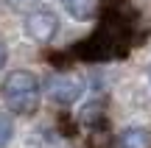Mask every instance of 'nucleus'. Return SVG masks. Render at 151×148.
Wrapping results in <instances>:
<instances>
[{
	"mask_svg": "<svg viewBox=\"0 0 151 148\" xmlns=\"http://www.w3.org/2000/svg\"><path fill=\"white\" fill-rule=\"evenodd\" d=\"M3 98L11 112L34 115L39 109V78L28 70H14L3 81Z\"/></svg>",
	"mask_w": 151,
	"mask_h": 148,
	"instance_id": "nucleus-1",
	"label": "nucleus"
},
{
	"mask_svg": "<svg viewBox=\"0 0 151 148\" xmlns=\"http://www.w3.org/2000/svg\"><path fill=\"white\" fill-rule=\"evenodd\" d=\"M120 45H126V22L123 20H106L92 39L81 42L78 56H84V59H112V56L123 53Z\"/></svg>",
	"mask_w": 151,
	"mask_h": 148,
	"instance_id": "nucleus-2",
	"label": "nucleus"
},
{
	"mask_svg": "<svg viewBox=\"0 0 151 148\" xmlns=\"http://www.w3.org/2000/svg\"><path fill=\"white\" fill-rule=\"evenodd\" d=\"M87 89V81L84 76H78V73H50L48 81H45V92H48L50 101H56V104H76V101L84 95Z\"/></svg>",
	"mask_w": 151,
	"mask_h": 148,
	"instance_id": "nucleus-3",
	"label": "nucleus"
},
{
	"mask_svg": "<svg viewBox=\"0 0 151 148\" xmlns=\"http://www.w3.org/2000/svg\"><path fill=\"white\" fill-rule=\"evenodd\" d=\"M59 31V17L53 11H31L25 20V34L39 45H48Z\"/></svg>",
	"mask_w": 151,
	"mask_h": 148,
	"instance_id": "nucleus-4",
	"label": "nucleus"
},
{
	"mask_svg": "<svg viewBox=\"0 0 151 148\" xmlns=\"http://www.w3.org/2000/svg\"><path fill=\"white\" fill-rule=\"evenodd\" d=\"M118 148H151V132L148 129H123L118 134Z\"/></svg>",
	"mask_w": 151,
	"mask_h": 148,
	"instance_id": "nucleus-5",
	"label": "nucleus"
},
{
	"mask_svg": "<svg viewBox=\"0 0 151 148\" xmlns=\"http://www.w3.org/2000/svg\"><path fill=\"white\" fill-rule=\"evenodd\" d=\"M62 6L76 20H92L98 11V0H62Z\"/></svg>",
	"mask_w": 151,
	"mask_h": 148,
	"instance_id": "nucleus-6",
	"label": "nucleus"
},
{
	"mask_svg": "<svg viewBox=\"0 0 151 148\" xmlns=\"http://www.w3.org/2000/svg\"><path fill=\"white\" fill-rule=\"evenodd\" d=\"M11 137H14V123H11V117L6 112H0V148L9 145Z\"/></svg>",
	"mask_w": 151,
	"mask_h": 148,
	"instance_id": "nucleus-7",
	"label": "nucleus"
},
{
	"mask_svg": "<svg viewBox=\"0 0 151 148\" xmlns=\"http://www.w3.org/2000/svg\"><path fill=\"white\" fill-rule=\"evenodd\" d=\"M6 3H9L14 11H28V14H31V9H37L42 0H6Z\"/></svg>",
	"mask_w": 151,
	"mask_h": 148,
	"instance_id": "nucleus-8",
	"label": "nucleus"
},
{
	"mask_svg": "<svg viewBox=\"0 0 151 148\" xmlns=\"http://www.w3.org/2000/svg\"><path fill=\"white\" fill-rule=\"evenodd\" d=\"M3 64H6V48L0 45V67H3Z\"/></svg>",
	"mask_w": 151,
	"mask_h": 148,
	"instance_id": "nucleus-9",
	"label": "nucleus"
},
{
	"mask_svg": "<svg viewBox=\"0 0 151 148\" xmlns=\"http://www.w3.org/2000/svg\"><path fill=\"white\" fill-rule=\"evenodd\" d=\"M148 73H151V70H148Z\"/></svg>",
	"mask_w": 151,
	"mask_h": 148,
	"instance_id": "nucleus-10",
	"label": "nucleus"
}]
</instances>
